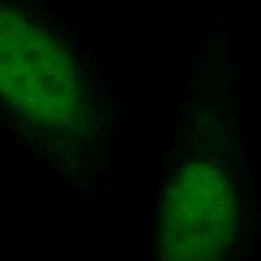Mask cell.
I'll use <instances>...</instances> for the list:
<instances>
[{"instance_id":"6da1fadb","label":"cell","mask_w":261,"mask_h":261,"mask_svg":"<svg viewBox=\"0 0 261 261\" xmlns=\"http://www.w3.org/2000/svg\"><path fill=\"white\" fill-rule=\"evenodd\" d=\"M0 98L32 128L54 134L84 111L74 57L27 14L0 5Z\"/></svg>"},{"instance_id":"7a4b0ae2","label":"cell","mask_w":261,"mask_h":261,"mask_svg":"<svg viewBox=\"0 0 261 261\" xmlns=\"http://www.w3.org/2000/svg\"><path fill=\"white\" fill-rule=\"evenodd\" d=\"M239 231V198L227 168L200 158L176 171L158 210L159 261H227Z\"/></svg>"}]
</instances>
